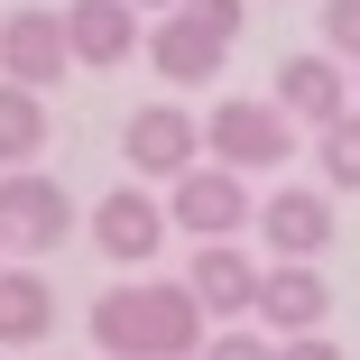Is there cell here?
<instances>
[{
    "label": "cell",
    "instance_id": "obj_14",
    "mask_svg": "<svg viewBox=\"0 0 360 360\" xmlns=\"http://www.w3.org/2000/svg\"><path fill=\"white\" fill-rule=\"evenodd\" d=\"M56 323V286L37 268H0V351H28Z\"/></svg>",
    "mask_w": 360,
    "mask_h": 360
},
{
    "label": "cell",
    "instance_id": "obj_16",
    "mask_svg": "<svg viewBox=\"0 0 360 360\" xmlns=\"http://www.w3.org/2000/svg\"><path fill=\"white\" fill-rule=\"evenodd\" d=\"M314 167H323V185H333V194H360V111H351V120H333V129L314 139Z\"/></svg>",
    "mask_w": 360,
    "mask_h": 360
},
{
    "label": "cell",
    "instance_id": "obj_11",
    "mask_svg": "<svg viewBox=\"0 0 360 360\" xmlns=\"http://www.w3.org/2000/svg\"><path fill=\"white\" fill-rule=\"evenodd\" d=\"M185 286L203 296V314H259L268 268H259L240 240H203V250H194V268H185Z\"/></svg>",
    "mask_w": 360,
    "mask_h": 360
},
{
    "label": "cell",
    "instance_id": "obj_8",
    "mask_svg": "<svg viewBox=\"0 0 360 360\" xmlns=\"http://www.w3.org/2000/svg\"><path fill=\"white\" fill-rule=\"evenodd\" d=\"M120 158L139 167V176H194V158H203V120H185L176 102H148V111H129V129H120Z\"/></svg>",
    "mask_w": 360,
    "mask_h": 360
},
{
    "label": "cell",
    "instance_id": "obj_18",
    "mask_svg": "<svg viewBox=\"0 0 360 360\" xmlns=\"http://www.w3.org/2000/svg\"><path fill=\"white\" fill-rule=\"evenodd\" d=\"M323 56H342L360 75V0H323Z\"/></svg>",
    "mask_w": 360,
    "mask_h": 360
},
{
    "label": "cell",
    "instance_id": "obj_19",
    "mask_svg": "<svg viewBox=\"0 0 360 360\" xmlns=\"http://www.w3.org/2000/svg\"><path fill=\"white\" fill-rule=\"evenodd\" d=\"M185 10H194L203 28H222L231 46H240V28H250V0H185Z\"/></svg>",
    "mask_w": 360,
    "mask_h": 360
},
{
    "label": "cell",
    "instance_id": "obj_17",
    "mask_svg": "<svg viewBox=\"0 0 360 360\" xmlns=\"http://www.w3.org/2000/svg\"><path fill=\"white\" fill-rule=\"evenodd\" d=\"M277 351H286V342L259 333V323H222V333L203 342V360H277Z\"/></svg>",
    "mask_w": 360,
    "mask_h": 360
},
{
    "label": "cell",
    "instance_id": "obj_12",
    "mask_svg": "<svg viewBox=\"0 0 360 360\" xmlns=\"http://www.w3.org/2000/svg\"><path fill=\"white\" fill-rule=\"evenodd\" d=\"M148 56H158L167 84H212V75H222V56H231V37L203 28L194 10H167V19L148 28Z\"/></svg>",
    "mask_w": 360,
    "mask_h": 360
},
{
    "label": "cell",
    "instance_id": "obj_1",
    "mask_svg": "<svg viewBox=\"0 0 360 360\" xmlns=\"http://www.w3.org/2000/svg\"><path fill=\"white\" fill-rule=\"evenodd\" d=\"M212 314L185 277H129L93 296V351L102 360H203Z\"/></svg>",
    "mask_w": 360,
    "mask_h": 360
},
{
    "label": "cell",
    "instance_id": "obj_2",
    "mask_svg": "<svg viewBox=\"0 0 360 360\" xmlns=\"http://www.w3.org/2000/svg\"><path fill=\"white\" fill-rule=\"evenodd\" d=\"M75 240V194L46 167H0V250H65Z\"/></svg>",
    "mask_w": 360,
    "mask_h": 360
},
{
    "label": "cell",
    "instance_id": "obj_5",
    "mask_svg": "<svg viewBox=\"0 0 360 360\" xmlns=\"http://www.w3.org/2000/svg\"><path fill=\"white\" fill-rule=\"evenodd\" d=\"M351 93H360V75H342V56H323V46H314V56H286V65H277V84H268V102L296 120V129H314V139H323L333 120L360 111Z\"/></svg>",
    "mask_w": 360,
    "mask_h": 360
},
{
    "label": "cell",
    "instance_id": "obj_20",
    "mask_svg": "<svg viewBox=\"0 0 360 360\" xmlns=\"http://www.w3.org/2000/svg\"><path fill=\"white\" fill-rule=\"evenodd\" d=\"M277 360H342V351H333V342H323V333H296V342H286V351H277Z\"/></svg>",
    "mask_w": 360,
    "mask_h": 360
},
{
    "label": "cell",
    "instance_id": "obj_15",
    "mask_svg": "<svg viewBox=\"0 0 360 360\" xmlns=\"http://www.w3.org/2000/svg\"><path fill=\"white\" fill-rule=\"evenodd\" d=\"M37 148H46V93L0 84V167H37Z\"/></svg>",
    "mask_w": 360,
    "mask_h": 360
},
{
    "label": "cell",
    "instance_id": "obj_7",
    "mask_svg": "<svg viewBox=\"0 0 360 360\" xmlns=\"http://www.w3.org/2000/svg\"><path fill=\"white\" fill-rule=\"evenodd\" d=\"M167 231H176V212H167L148 185H111V194L93 203V250L120 259V268H148Z\"/></svg>",
    "mask_w": 360,
    "mask_h": 360
},
{
    "label": "cell",
    "instance_id": "obj_21",
    "mask_svg": "<svg viewBox=\"0 0 360 360\" xmlns=\"http://www.w3.org/2000/svg\"><path fill=\"white\" fill-rule=\"evenodd\" d=\"M129 10H158V19H167V10H185V0H129Z\"/></svg>",
    "mask_w": 360,
    "mask_h": 360
},
{
    "label": "cell",
    "instance_id": "obj_9",
    "mask_svg": "<svg viewBox=\"0 0 360 360\" xmlns=\"http://www.w3.org/2000/svg\"><path fill=\"white\" fill-rule=\"evenodd\" d=\"M259 240L277 250V259H323L333 250V185H277L268 203H259Z\"/></svg>",
    "mask_w": 360,
    "mask_h": 360
},
{
    "label": "cell",
    "instance_id": "obj_6",
    "mask_svg": "<svg viewBox=\"0 0 360 360\" xmlns=\"http://www.w3.org/2000/svg\"><path fill=\"white\" fill-rule=\"evenodd\" d=\"M75 75V37H65V10H10L0 19V84L56 93Z\"/></svg>",
    "mask_w": 360,
    "mask_h": 360
},
{
    "label": "cell",
    "instance_id": "obj_4",
    "mask_svg": "<svg viewBox=\"0 0 360 360\" xmlns=\"http://www.w3.org/2000/svg\"><path fill=\"white\" fill-rule=\"evenodd\" d=\"M167 212H176V231H185L194 250H203V240H240V231L259 222V203H250L240 167H194V176H176Z\"/></svg>",
    "mask_w": 360,
    "mask_h": 360
},
{
    "label": "cell",
    "instance_id": "obj_3",
    "mask_svg": "<svg viewBox=\"0 0 360 360\" xmlns=\"http://www.w3.org/2000/svg\"><path fill=\"white\" fill-rule=\"evenodd\" d=\"M203 148L222 158V167H296V120H286L277 102H250V93H231V102H212V120H203Z\"/></svg>",
    "mask_w": 360,
    "mask_h": 360
},
{
    "label": "cell",
    "instance_id": "obj_10",
    "mask_svg": "<svg viewBox=\"0 0 360 360\" xmlns=\"http://www.w3.org/2000/svg\"><path fill=\"white\" fill-rule=\"evenodd\" d=\"M323 314H333V286H323V268H305V259H277V268H268V286H259V333L296 342V333H323Z\"/></svg>",
    "mask_w": 360,
    "mask_h": 360
},
{
    "label": "cell",
    "instance_id": "obj_13",
    "mask_svg": "<svg viewBox=\"0 0 360 360\" xmlns=\"http://www.w3.org/2000/svg\"><path fill=\"white\" fill-rule=\"evenodd\" d=\"M65 37H75V65H120L139 46V10L129 0H75V10H65Z\"/></svg>",
    "mask_w": 360,
    "mask_h": 360
}]
</instances>
